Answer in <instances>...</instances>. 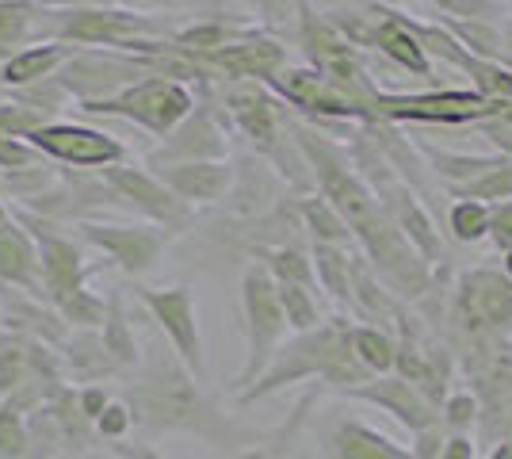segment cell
Masks as SVG:
<instances>
[{
	"instance_id": "cell-52",
	"label": "cell",
	"mask_w": 512,
	"mask_h": 459,
	"mask_svg": "<svg viewBox=\"0 0 512 459\" xmlns=\"http://www.w3.org/2000/svg\"><path fill=\"white\" fill-rule=\"evenodd\" d=\"M39 4H50V0H39Z\"/></svg>"
},
{
	"instance_id": "cell-43",
	"label": "cell",
	"mask_w": 512,
	"mask_h": 459,
	"mask_svg": "<svg viewBox=\"0 0 512 459\" xmlns=\"http://www.w3.org/2000/svg\"><path fill=\"white\" fill-rule=\"evenodd\" d=\"M440 459H474V444H470L467 437L444 440V452H440Z\"/></svg>"
},
{
	"instance_id": "cell-30",
	"label": "cell",
	"mask_w": 512,
	"mask_h": 459,
	"mask_svg": "<svg viewBox=\"0 0 512 459\" xmlns=\"http://www.w3.org/2000/svg\"><path fill=\"white\" fill-rule=\"evenodd\" d=\"M428 153V161L436 165V173L448 180L451 188H463L470 180H478L482 173H490L493 165H501V157H470V153H444L436 146H421Z\"/></svg>"
},
{
	"instance_id": "cell-33",
	"label": "cell",
	"mask_w": 512,
	"mask_h": 459,
	"mask_svg": "<svg viewBox=\"0 0 512 459\" xmlns=\"http://www.w3.org/2000/svg\"><path fill=\"white\" fill-rule=\"evenodd\" d=\"M276 295L283 306V318H287V329L306 333V329L321 326V306L314 299V291H306L299 284H276Z\"/></svg>"
},
{
	"instance_id": "cell-12",
	"label": "cell",
	"mask_w": 512,
	"mask_h": 459,
	"mask_svg": "<svg viewBox=\"0 0 512 459\" xmlns=\"http://www.w3.org/2000/svg\"><path fill=\"white\" fill-rule=\"evenodd\" d=\"M150 169L157 165H192V161H230V142H226V127L218 123V108L207 100H195L188 119L172 134L161 138V146L150 150Z\"/></svg>"
},
{
	"instance_id": "cell-9",
	"label": "cell",
	"mask_w": 512,
	"mask_h": 459,
	"mask_svg": "<svg viewBox=\"0 0 512 459\" xmlns=\"http://www.w3.org/2000/svg\"><path fill=\"white\" fill-rule=\"evenodd\" d=\"M65 230L81 241L85 249L104 253L107 261L115 264L123 276H134V280L150 272L153 264H157V257H161V249H165V241H169V234L150 226V222L85 219V222L65 226Z\"/></svg>"
},
{
	"instance_id": "cell-31",
	"label": "cell",
	"mask_w": 512,
	"mask_h": 459,
	"mask_svg": "<svg viewBox=\"0 0 512 459\" xmlns=\"http://www.w3.org/2000/svg\"><path fill=\"white\" fill-rule=\"evenodd\" d=\"M394 345L383 329H371V326H352V352L360 360L363 368L371 375H390L394 372Z\"/></svg>"
},
{
	"instance_id": "cell-5",
	"label": "cell",
	"mask_w": 512,
	"mask_h": 459,
	"mask_svg": "<svg viewBox=\"0 0 512 459\" xmlns=\"http://www.w3.org/2000/svg\"><path fill=\"white\" fill-rule=\"evenodd\" d=\"M241 314H245V337H249V352H245V368L237 372L234 391H249L264 368L272 364L279 341L287 333V318L276 295V280L260 261H253L241 276Z\"/></svg>"
},
{
	"instance_id": "cell-13",
	"label": "cell",
	"mask_w": 512,
	"mask_h": 459,
	"mask_svg": "<svg viewBox=\"0 0 512 459\" xmlns=\"http://www.w3.org/2000/svg\"><path fill=\"white\" fill-rule=\"evenodd\" d=\"M348 398H360V402H371L386 410L390 417H398L409 433H425L432 425H440V406L428 402L425 391H417L409 379L402 375H375L360 387H344Z\"/></svg>"
},
{
	"instance_id": "cell-51",
	"label": "cell",
	"mask_w": 512,
	"mask_h": 459,
	"mask_svg": "<svg viewBox=\"0 0 512 459\" xmlns=\"http://www.w3.org/2000/svg\"><path fill=\"white\" fill-rule=\"evenodd\" d=\"M291 459H306V456H291Z\"/></svg>"
},
{
	"instance_id": "cell-25",
	"label": "cell",
	"mask_w": 512,
	"mask_h": 459,
	"mask_svg": "<svg viewBox=\"0 0 512 459\" xmlns=\"http://www.w3.org/2000/svg\"><path fill=\"white\" fill-rule=\"evenodd\" d=\"M100 341H104L107 356L115 360V368L123 375L138 372L142 364V349H138V337H134V326L127 322V310H123V299L111 291L107 295V314L100 322Z\"/></svg>"
},
{
	"instance_id": "cell-3",
	"label": "cell",
	"mask_w": 512,
	"mask_h": 459,
	"mask_svg": "<svg viewBox=\"0 0 512 459\" xmlns=\"http://www.w3.org/2000/svg\"><path fill=\"white\" fill-rule=\"evenodd\" d=\"M46 20H50V43L100 46V50H123V54H134V46L161 43L172 35L165 20L130 12L119 4L111 8H50L46 4Z\"/></svg>"
},
{
	"instance_id": "cell-44",
	"label": "cell",
	"mask_w": 512,
	"mask_h": 459,
	"mask_svg": "<svg viewBox=\"0 0 512 459\" xmlns=\"http://www.w3.org/2000/svg\"><path fill=\"white\" fill-rule=\"evenodd\" d=\"M119 8H130V12H165V8H176V0H115Z\"/></svg>"
},
{
	"instance_id": "cell-36",
	"label": "cell",
	"mask_w": 512,
	"mask_h": 459,
	"mask_svg": "<svg viewBox=\"0 0 512 459\" xmlns=\"http://www.w3.org/2000/svg\"><path fill=\"white\" fill-rule=\"evenodd\" d=\"M23 417L12 402H0V459H23V444H27V429Z\"/></svg>"
},
{
	"instance_id": "cell-27",
	"label": "cell",
	"mask_w": 512,
	"mask_h": 459,
	"mask_svg": "<svg viewBox=\"0 0 512 459\" xmlns=\"http://www.w3.org/2000/svg\"><path fill=\"white\" fill-rule=\"evenodd\" d=\"M348 280H352V306L360 310L363 318H398V306L386 295L375 272L363 264V257H352V268H348Z\"/></svg>"
},
{
	"instance_id": "cell-8",
	"label": "cell",
	"mask_w": 512,
	"mask_h": 459,
	"mask_svg": "<svg viewBox=\"0 0 512 459\" xmlns=\"http://www.w3.org/2000/svg\"><path fill=\"white\" fill-rule=\"evenodd\" d=\"M35 153H43L50 165H69L77 173H100L107 165H123L130 153L115 134L100 131V127H85L73 119H54L43 123L39 131L23 138Z\"/></svg>"
},
{
	"instance_id": "cell-4",
	"label": "cell",
	"mask_w": 512,
	"mask_h": 459,
	"mask_svg": "<svg viewBox=\"0 0 512 459\" xmlns=\"http://www.w3.org/2000/svg\"><path fill=\"white\" fill-rule=\"evenodd\" d=\"M195 108V92L180 81H169V77H142L127 85L123 92L107 96V100H96V104H81L77 111L85 115H96V119H127L134 127H142L153 138H165L172 134L188 111Z\"/></svg>"
},
{
	"instance_id": "cell-11",
	"label": "cell",
	"mask_w": 512,
	"mask_h": 459,
	"mask_svg": "<svg viewBox=\"0 0 512 459\" xmlns=\"http://www.w3.org/2000/svg\"><path fill=\"white\" fill-rule=\"evenodd\" d=\"M138 303L153 314V322L161 326L165 341H169L172 356L188 368V372L203 383L207 375V360H203V337H199V318H195V295L192 287H134Z\"/></svg>"
},
{
	"instance_id": "cell-40",
	"label": "cell",
	"mask_w": 512,
	"mask_h": 459,
	"mask_svg": "<svg viewBox=\"0 0 512 459\" xmlns=\"http://www.w3.org/2000/svg\"><path fill=\"white\" fill-rule=\"evenodd\" d=\"M107 402H111V391L100 387V383H92V387H77V406H81V414L96 425V417L107 410Z\"/></svg>"
},
{
	"instance_id": "cell-46",
	"label": "cell",
	"mask_w": 512,
	"mask_h": 459,
	"mask_svg": "<svg viewBox=\"0 0 512 459\" xmlns=\"http://www.w3.org/2000/svg\"><path fill=\"white\" fill-rule=\"evenodd\" d=\"M501 54L512 62V23H509V31H505V39H501Z\"/></svg>"
},
{
	"instance_id": "cell-14",
	"label": "cell",
	"mask_w": 512,
	"mask_h": 459,
	"mask_svg": "<svg viewBox=\"0 0 512 459\" xmlns=\"http://www.w3.org/2000/svg\"><path fill=\"white\" fill-rule=\"evenodd\" d=\"M264 88L276 100H287V104H295L306 115H318V119H360V111L348 104V96H341L318 69L283 66Z\"/></svg>"
},
{
	"instance_id": "cell-41",
	"label": "cell",
	"mask_w": 512,
	"mask_h": 459,
	"mask_svg": "<svg viewBox=\"0 0 512 459\" xmlns=\"http://www.w3.org/2000/svg\"><path fill=\"white\" fill-rule=\"evenodd\" d=\"M490 234H493V241H497V245L512 249V199H505V203L490 207Z\"/></svg>"
},
{
	"instance_id": "cell-42",
	"label": "cell",
	"mask_w": 512,
	"mask_h": 459,
	"mask_svg": "<svg viewBox=\"0 0 512 459\" xmlns=\"http://www.w3.org/2000/svg\"><path fill=\"white\" fill-rule=\"evenodd\" d=\"M104 448L115 459H169V456H161L153 444H134V440H111Z\"/></svg>"
},
{
	"instance_id": "cell-48",
	"label": "cell",
	"mask_w": 512,
	"mask_h": 459,
	"mask_svg": "<svg viewBox=\"0 0 512 459\" xmlns=\"http://www.w3.org/2000/svg\"><path fill=\"white\" fill-rule=\"evenodd\" d=\"M8 219V203H4V199H0V222Z\"/></svg>"
},
{
	"instance_id": "cell-49",
	"label": "cell",
	"mask_w": 512,
	"mask_h": 459,
	"mask_svg": "<svg viewBox=\"0 0 512 459\" xmlns=\"http://www.w3.org/2000/svg\"><path fill=\"white\" fill-rule=\"evenodd\" d=\"M505 264H509V276H512V249H509V261H505Z\"/></svg>"
},
{
	"instance_id": "cell-23",
	"label": "cell",
	"mask_w": 512,
	"mask_h": 459,
	"mask_svg": "<svg viewBox=\"0 0 512 459\" xmlns=\"http://www.w3.org/2000/svg\"><path fill=\"white\" fill-rule=\"evenodd\" d=\"M329 452L337 459H413L409 448L394 444V440L363 425V421H341L329 437Z\"/></svg>"
},
{
	"instance_id": "cell-35",
	"label": "cell",
	"mask_w": 512,
	"mask_h": 459,
	"mask_svg": "<svg viewBox=\"0 0 512 459\" xmlns=\"http://www.w3.org/2000/svg\"><path fill=\"white\" fill-rule=\"evenodd\" d=\"M451 230L459 241H482L490 234V207L478 199H463L451 207Z\"/></svg>"
},
{
	"instance_id": "cell-28",
	"label": "cell",
	"mask_w": 512,
	"mask_h": 459,
	"mask_svg": "<svg viewBox=\"0 0 512 459\" xmlns=\"http://www.w3.org/2000/svg\"><path fill=\"white\" fill-rule=\"evenodd\" d=\"M310 261H314V276H318V284L337 299V303H352V280H348V268H352V257H348V249L341 245H321L314 241V253H310Z\"/></svg>"
},
{
	"instance_id": "cell-16",
	"label": "cell",
	"mask_w": 512,
	"mask_h": 459,
	"mask_svg": "<svg viewBox=\"0 0 512 459\" xmlns=\"http://www.w3.org/2000/svg\"><path fill=\"white\" fill-rule=\"evenodd\" d=\"M153 176L180 196L188 207L195 203H222L234 184V165L230 161H192V165H157Z\"/></svg>"
},
{
	"instance_id": "cell-18",
	"label": "cell",
	"mask_w": 512,
	"mask_h": 459,
	"mask_svg": "<svg viewBox=\"0 0 512 459\" xmlns=\"http://www.w3.org/2000/svg\"><path fill=\"white\" fill-rule=\"evenodd\" d=\"M0 284L16 287V291H27L31 299H43L46 303L39 249H35L31 234L12 219V211H8V219L0 222Z\"/></svg>"
},
{
	"instance_id": "cell-15",
	"label": "cell",
	"mask_w": 512,
	"mask_h": 459,
	"mask_svg": "<svg viewBox=\"0 0 512 459\" xmlns=\"http://www.w3.org/2000/svg\"><path fill=\"white\" fill-rule=\"evenodd\" d=\"M0 329L23 333L31 341H43L50 349H62V341L69 337V326H65L62 314L54 306L4 284H0Z\"/></svg>"
},
{
	"instance_id": "cell-20",
	"label": "cell",
	"mask_w": 512,
	"mask_h": 459,
	"mask_svg": "<svg viewBox=\"0 0 512 459\" xmlns=\"http://www.w3.org/2000/svg\"><path fill=\"white\" fill-rule=\"evenodd\" d=\"M58 356H62L65 375L81 387H92V383L107 387V379H123V372L115 368V360L107 356L104 341H100V329H69Z\"/></svg>"
},
{
	"instance_id": "cell-24",
	"label": "cell",
	"mask_w": 512,
	"mask_h": 459,
	"mask_svg": "<svg viewBox=\"0 0 512 459\" xmlns=\"http://www.w3.org/2000/svg\"><path fill=\"white\" fill-rule=\"evenodd\" d=\"M46 406H50V414H54V425H58V437H62L65 456H77V452H88V448L100 444V440H96V429H92V421H88V417L81 414V406H77V387L62 383L58 394H54Z\"/></svg>"
},
{
	"instance_id": "cell-19",
	"label": "cell",
	"mask_w": 512,
	"mask_h": 459,
	"mask_svg": "<svg viewBox=\"0 0 512 459\" xmlns=\"http://www.w3.org/2000/svg\"><path fill=\"white\" fill-rule=\"evenodd\" d=\"M459 306L478 326H512V280L490 268H478L463 280Z\"/></svg>"
},
{
	"instance_id": "cell-26",
	"label": "cell",
	"mask_w": 512,
	"mask_h": 459,
	"mask_svg": "<svg viewBox=\"0 0 512 459\" xmlns=\"http://www.w3.org/2000/svg\"><path fill=\"white\" fill-rule=\"evenodd\" d=\"M256 261L272 272L276 284H299L306 291H318V276H314V261L295 249V245H272V249H256Z\"/></svg>"
},
{
	"instance_id": "cell-22",
	"label": "cell",
	"mask_w": 512,
	"mask_h": 459,
	"mask_svg": "<svg viewBox=\"0 0 512 459\" xmlns=\"http://www.w3.org/2000/svg\"><path fill=\"white\" fill-rule=\"evenodd\" d=\"M77 46L69 43H39L27 46L20 54H12L8 62H0V88H31L50 81L58 69L65 66V58L73 54Z\"/></svg>"
},
{
	"instance_id": "cell-6",
	"label": "cell",
	"mask_w": 512,
	"mask_h": 459,
	"mask_svg": "<svg viewBox=\"0 0 512 459\" xmlns=\"http://www.w3.org/2000/svg\"><path fill=\"white\" fill-rule=\"evenodd\" d=\"M8 211H12V219L31 234L35 249H39L46 303L54 306V310H62V306L73 303L81 291H88L92 264H88L85 245L73 238L65 226H58V222H46V219H39V215H27V211H20V207H8Z\"/></svg>"
},
{
	"instance_id": "cell-47",
	"label": "cell",
	"mask_w": 512,
	"mask_h": 459,
	"mask_svg": "<svg viewBox=\"0 0 512 459\" xmlns=\"http://www.w3.org/2000/svg\"><path fill=\"white\" fill-rule=\"evenodd\" d=\"M490 459H512V440H505V444H501V448H497Z\"/></svg>"
},
{
	"instance_id": "cell-45",
	"label": "cell",
	"mask_w": 512,
	"mask_h": 459,
	"mask_svg": "<svg viewBox=\"0 0 512 459\" xmlns=\"http://www.w3.org/2000/svg\"><path fill=\"white\" fill-rule=\"evenodd\" d=\"M115 0H50V8H111Z\"/></svg>"
},
{
	"instance_id": "cell-2",
	"label": "cell",
	"mask_w": 512,
	"mask_h": 459,
	"mask_svg": "<svg viewBox=\"0 0 512 459\" xmlns=\"http://www.w3.org/2000/svg\"><path fill=\"white\" fill-rule=\"evenodd\" d=\"M314 375H321L333 387H348V383L360 387L367 379H375L356 360V352H352V326L344 318H329V322L299 333L295 341L279 345L272 364L264 368V375L256 379L249 391L237 394V402L249 406V402H260V398L283 391V387H291L299 379H314Z\"/></svg>"
},
{
	"instance_id": "cell-10",
	"label": "cell",
	"mask_w": 512,
	"mask_h": 459,
	"mask_svg": "<svg viewBox=\"0 0 512 459\" xmlns=\"http://www.w3.org/2000/svg\"><path fill=\"white\" fill-rule=\"evenodd\" d=\"M100 176L107 180V188L127 203V211L142 215L150 226L165 230L169 238L172 234L192 230L195 207H188L180 196H172L169 188H165L150 169H138V165L123 161V165H107V169H100Z\"/></svg>"
},
{
	"instance_id": "cell-38",
	"label": "cell",
	"mask_w": 512,
	"mask_h": 459,
	"mask_svg": "<svg viewBox=\"0 0 512 459\" xmlns=\"http://www.w3.org/2000/svg\"><path fill=\"white\" fill-rule=\"evenodd\" d=\"M43 161H46L43 153H35L23 138H8V134H0V176L20 173V169H35V165H43Z\"/></svg>"
},
{
	"instance_id": "cell-39",
	"label": "cell",
	"mask_w": 512,
	"mask_h": 459,
	"mask_svg": "<svg viewBox=\"0 0 512 459\" xmlns=\"http://www.w3.org/2000/svg\"><path fill=\"white\" fill-rule=\"evenodd\" d=\"M474 417H478V402H474L470 394H455L448 406H444V414H440V425L455 429V437H459L463 429H470Z\"/></svg>"
},
{
	"instance_id": "cell-37",
	"label": "cell",
	"mask_w": 512,
	"mask_h": 459,
	"mask_svg": "<svg viewBox=\"0 0 512 459\" xmlns=\"http://www.w3.org/2000/svg\"><path fill=\"white\" fill-rule=\"evenodd\" d=\"M96 440L100 444H111V440H127V433L134 429V421H130V410L123 398H111L107 402V410L100 417H96Z\"/></svg>"
},
{
	"instance_id": "cell-34",
	"label": "cell",
	"mask_w": 512,
	"mask_h": 459,
	"mask_svg": "<svg viewBox=\"0 0 512 459\" xmlns=\"http://www.w3.org/2000/svg\"><path fill=\"white\" fill-rule=\"evenodd\" d=\"M455 196L463 199H497V203H505V199H512V161H505L501 157V165H493L490 173H482L478 180H470V184H463V188H451Z\"/></svg>"
},
{
	"instance_id": "cell-1",
	"label": "cell",
	"mask_w": 512,
	"mask_h": 459,
	"mask_svg": "<svg viewBox=\"0 0 512 459\" xmlns=\"http://www.w3.org/2000/svg\"><path fill=\"white\" fill-rule=\"evenodd\" d=\"M123 402L130 410V421L146 433H192L207 440L211 448H226V452L253 448L268 437L222 414L207 398L203 383L165 349H153L150 360L138 364V375L123 387Z\"/></svg>"
},
{
	"instance_id": "cell-7",
	"label": "cell",
	"mask_w": 512,
	"mask_h": 459,
	"mask_svg": "<svg viewBox=\"0 0 512 459\" xmlns=\"http://www.w3.org/2000/svg\"><path fill=\"white\" fill-rule=\"evenodd\" d=\"M153 77L150 62L142 54H123V50H100V46H77L65 66L54 73V85L65 92L69 104H96L127 85Z\"/></svg>"
},
{
	"instance_id": "cell-17",
	"label": "cell",
	"mask_w": 512,
	"mask_h": 459,
	"mask_svg": "<svg viewBox=\"0 0 512 459\" xmlns=\"http://www.w3.org/2000/svg\"><path fill=\"white\" fill-rule=\"evenodd\" d=\"M379 16H383V23H375V27H341L344 39L363 43V46H375L379 54L394 58L402 69H413V73L428 77V73H432V66H428L425 46L417 43V35H413L409 20L394 16V12H379Z\"/></svg>"
},
{
	"instance_id": "cell-50",
	"label": "cell",
	"mask_w": 512,
	"mask_h": 459,
	"mask_svg": "<svg viewBox=\"0 0 512 459\" xmlns=\"http://www.w3.org/2000/svg\"><path fill=\"white\" fill-rule=\"evenodd\" d=\"M176 4H195V0H176Z\"/></svg>"
},
{
	"instance_id": "cell-21",
	"label": "cell",
	"mask_w": 512,
	"mask_h": 459,
	"mask_svg": "<svg viewBox=\"0 0 512 459\" xmlns=\"http://www.w3.org/2000/svg\"><path fill=\"white\" fill-rule=\"evenodd\" d=\"M50 43L46 4L39 0H0V62L27 46Z\"/></svg>"
},
{
	"instance_id": "cell-29",
	"label": "cell",
	"mask_w": 512,
	"mask_h": 459,
	"mask_svg": "<svg viewBox=\"0 0 512 459\" xmlns=\"http://www.w3.org/2000/svg\"><path fill=\"white\" fill-rule=\"evenodd\" d=\"M299 222L314 234V241H321V245H341V249L352 245V234H348V226L341 222V215H337L318 192L299 203Z\"/></svg>"
},
{
	"instance_id": "cell-32",
	"label": "cell",
	"mask_w": 512,
	"mask_h": 459,
	"mask_svg": "<svg viewBox=\"0 0 512 459\" xmlns=\"http://www.w3.org/2000/svg\"><path fill=\"white\" fill-rule=\"evenodd\" d=\"M310 402H314V398H302L287 425H279L276 433H268V437L260 440V444H253V448H241V452H234V459H291V448H295V437H299L302 421H306Z\"/></svg>"
}]
</instances>
